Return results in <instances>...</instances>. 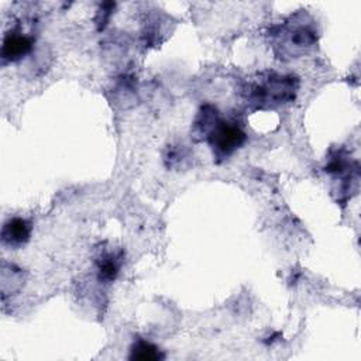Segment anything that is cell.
Instances as JSON below:
<instances>
[{
	"mask_svg": "<svg viewBox=\"0 0 361 361\" xmlns=\"http://www.w3.org/2000/svg\"><path fill=\"white\" fill-rule=\"evenodd\" d=\"M298 89L299 79L296 76L265 72L255 80L248 82L244 96L252 110H271L292 103Z\"/></svg>",
	"mask_w": 361,
	"mask_h": 361,
	"instance_id": "obj_1",
	"label": "cell"
},
{
	"mask_svg": "<svg viewBox=\"0 0 361 361\" xmlns=\"http://www.w3.org/2000/svg\"><path fill=\"white\" fill-rule=\"evenodd\" d=\"M317 42L313 20L306 13H296L272 31L274 51L281 59L300 58Z\"/></svg>",
	"mask_w": 361,
	"mask_h": 361,
	"instance_id": "obj_2",
	"label": "cell"
},
{
	"mask_svg": "<svg viewBox=\"0 0 361 361\" xmlns=\"http://www.w3.org/2000/svg\"><path fill=\"white\" fill-rule=\"evenodd\" d=\"M244 130L233 121H226L220 116L209 130L204 141L210 145L216 162H221L231 157L245 142Z\"/></svg>",
	"mask_w": 361,
	"mask_h": 361,
	"instance_id": "obj_3",
	"label": "cell"
},
{
	"mask_svg": "<svg viewBox=\"0 0 361 361\" xmlns=\"http://www.w3.org/2000/svg\"><path fill=\"white\" fill-rule=\"evenodd\" d=\"M324 172L338 179L340 185L337 189L338 202H345L350 196L348 192H355L358 188L360 179V166L358 162L353 161L350 154L344 149H336L330 154L329 161L324 166Z\"/></svg>",
	"mask_w": 361,
	"mask_h": 361,
	"instance_id": "obj_4",
	"label": "cell"
},
{
	"mask_svg": "<svg viewBox=\"0 0 361 361\" xmlns=\"http://www.w3.org/2000/svg\"><path fill=\"white\" fill-rule=\"evenodd\" d=\"M32 47H34V38L31 35H27L20 30L8 31L3 38L1 51H0L3 63L17 62L23 59L32 51Z\"/></svg>",
	"mask_w": 361,
	"mask_h": 361,
	"instance_id": "obj_5",
	"label": "cell"
},
{
	"mask_svg": "<svg viewBox=\"0 0 361 361\" xmlns=\"http://www.w3.org/2000/svg\"><path fill=\"white\" fill-rule=\"evenodd\" d=\"M31 233L32 224L30 220L11 217L1 227V243L10 248H20L30 241Z\"/></svg>",
	"mask_w": 361,
	"mask_h": 361,
	"instance_id": "obj_6",
	"label": "cell"
},
{
	"mask_svg": "<svg viewBox=\"0 0 361 361\" xmlns=\"http://www.w3.org/2000/svg\"><path fill=\"white\" fill-rule=\"evenodd\" d=\"M121 252H104L99 257L96 265H97V278L103 283L113 282L121 268Z\"/></svg>",
	"mask_w": 361,
	"mask_h": 361,
	"instance_id": "obj_7",
	"label": "cell"
},
{
	"mask_svg": "<svg viewBox=\"0 0 361 361\" xmlns=\"http://www.w3.org/2000/svg\"><path fill=\"white\" fill-rule=\"evenodd\" d=\"M164 353L152 343L144 340V338H137L133 345L130 347V360H140V361H158L164 360Z\"/></svg>",
	"mask_w": 361,
	"mask_h": 361,
	"instance_id": "obj_8",
	"label": "cell"
},
{
	"mask_svg": "<svg viewBox=\"0 0 361 361\" xmlns=\"http://www.w3.org/2000/svg\"><path fill=\"white\" fill-rule=\"evenodd\" d=\"M113 7H114V3H103L102 4V8H100L102 13H99V18L96 20L97 25H99V30L104 28V25L107 24V20H109V16H110Z\"/></svg>",
	"mask_w": 361,
	"mask_h": 361,
	"instance_id": "obj_9",
	"label": "cell"
}]
</instances>
